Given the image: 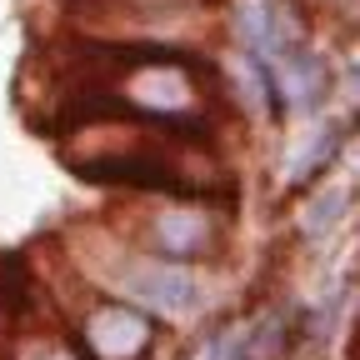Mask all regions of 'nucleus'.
<instances>
[{
    "mask_svg": "<svg viewBox=\"0 0 360 360\" xmlns=\"http://www.w3.org/2000/svg\"><path fill=\"white\" fill-rule=\"evenodd\" d=\"M70 175L90 180V186H135V191H165L175 200H220L236 205V180L231 175H191L186 165H175L155 146H135V150H110L96 160H75L65 155Z\"/></svg>",
    "mask_w": 360,
    "mask_h": 360,
    "instance_id": "f257e3e1",
    "label": "nucleus"
},
{
    "mask_svg": "<svg viewBox=\"0 0 360 360\" xmlns=\"http://www.w3.org/2000/svg\"><path fill=\"white\" fill-rule=\"evenodd\" d=\"M120 290H125V300L150 305V310H186L200 295L195 276L180 260H141L135 270L120 276Z\"/></svg>",
    "mask_w": 360,
    "mask_h": 360,
    "instance_id": "f03ea898",
    "label": "nucleus"
},
{
    "mask_svg": "<svg viewBox=\"0 0 360 360\" xmlns=\"http://www.w3.org/2000/svg\"><path fill=\"white\" fill-rule=\"evenodd\" d=\"M85 340L96 360H135L150 345V321L135 315L130 305H101L85 326Z\"/></svg>",
    "mask_w": 360,
    "mask_h": 360,
    "instance_id": "7ed1b4c3",
    "label": "nucleus"
},
{
    "mask_svg": "<svg viewBox=\"0 0 360 360\" xmlns=\"http://www.w3.org/2000/svg\"><path fill=\"white\" fill-rule=\"evenodd\" d=\"M265 70H270V90H276V101L285 105H305L321 96L326 85V70L315 65V56L305 51H270L265 56Z\"/></svg>",
    "mask_w": 360,
    "mask_h": 360,
    "instance_id": "20e7f679",
    "label": "nucleus"
},
{
    "mask_svg": "<svg viewBox=\"0 0 360 360\" xmlns=\"http://www.w3.org/2000/svg\"><path fill=\"white\" fill-rule=\"evenodd\" d=\"M155 236H160V245L175 250V260H180V255H195V250L205 245V220H200V215H165Z\"/></svg>",
    "mask_w": 360,
    "mask_h": 360,
    "instance_id": "39448f33",
    "label": "nucleus"
},
{
    "mask_svg": "<svg viewBox=\"0 0 360 360\" xmlns=\"http://www.w3.org/2000/svg\"><path fill=\"white\" fill-rule=\"evenodd\" d=\"M25 305H30V265L20 255H6L0 260V310L25 315Z\"/></svg>",
    "mask_w": 360,
    "mask_h": 360,
    "instance_id": "423d86ee",
    "label": "nucleus"
},
{
    "mask_svg": "<svg viewBox=\"0 0 360 360\" xmlns=\"http://www.w3.org/2000/svg\"><path fill=\"white\" fill-rule=\"evenodd\" d=\"M340 200H345V195H340V191H330L321 205H310V210H305V236H321V231H326V220L340 210Z\"/></svg>",
    "mask_w": 360,
    "mask_h": 360,
    "instance_id": "0eeeda50",
    "label": "nucleus"
},
{
    "mask_svg": "<svg viewBox=\"0 0 360 360\" xmlns=\"http://www.w3.org/2000/svg\"><path fill=\"white\" fill-rule=\"evenodd\" d=\"M35 360H70L65 350H45V355H35Z\"/></svg>",
    "mask_w": 360,
    "mask_h": 360,
    "instance_id": "6e6552de",
    "label": "nucleus"
}]
</instances>
